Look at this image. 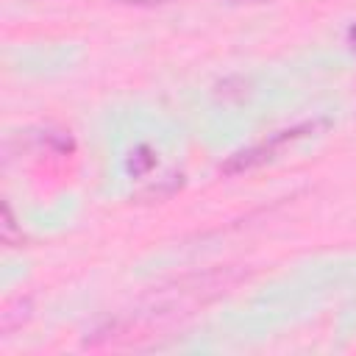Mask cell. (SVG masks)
Segmentation results:
<instances>
[{
  "label": "cell",
  "instance_id": "obj_3",
  "mask_svg": "<svg viewBox=\"0 0 356 356\" xmlns=\"http://www.w3.org/2000/svg\"><path fill=\"white\" fill-rule=\"evenodd\" d=\"M3 239H6V245H14V217H11L8 203L3 206Z\"/></svg>",
  "mask_w": 356,
  "mask_h": 356
},
{
  "label": "cell",
  "instance_id": "obj_6",
  "mask_svg": "<svg viewBox=\"0 0 356 356\" xmlns=\"http://www.w3.org/2000/svg\"><path fill=\"white\" fill-rule=\"evenodd\" d=\"M225 3H264V0H225Z\"/></svg>",
  "mask_w": 356,
  "mask_h": 356
},
{
  "label": "cell",
  "instance_id": "obj_2",
  "mask_svg": "<svg viewBox=\"0 0 356 356\" xmlns=\"http://www.w3.org/2000/svg\"><path fill=\"white\" fill-rule=\"evenodd\" d=\"M156 164V156H153V150L150 147H136L134 153H131V161H128V167H131V172H136V175H142V172H147L150 167Z\"/></svg>",
  "mask_w": 356,
  "mask_h": 356
},
{
  "label": "cell",
  "instance_id": "obj_1",
  "mask_svg": "<svg viewBox=\"0 0 356 356\" xmlns=\"http://www.w3.org/2000/svg\"><path fill=\"white\" fill-rule=\"evenodd\" d=\"M320 125H323V122H300V125L275 131V134H270L264 142H259V145H253V147H248V150H239V153L228 156V161H225L220 170H222L225 175H239V172L256 170V167H261L264 161L275 159V153H278L284 145H289V142H295V139H303V136L314 134Z\"/></svg>",
  "mask_w": 356,
  "mask_h": 356
},
{
  "label": "cell",
  "instance_id": "obj_5",
  "mask_svg": "<svg viewBox=\"0 0 356 356\" xmlns=\"http://www.w3.org/2000/svg\"><path fill=\"white\" fill-rule=\"evenodd\" d=\"M348 44H350V50L356 53V25H350V31H348Z\"/></svg>",
  "mask_w": 356,
  "mask_h": 356
},
{
  "label": "cell",
  "instance_id": "obj_4",
  "mask_svg": "<svg viewBox=\"0 0 356 356\" xmlns=\"http://www.w3.org/2000/svg\"><path fill=\"white\" fill-rule=\"evenodd\" d=\"M114 3H122V6H161V3H170V0H114Z\"/></svg>",
  "mask_w": 356,
  "mask_h": 356
}]
</instances>
